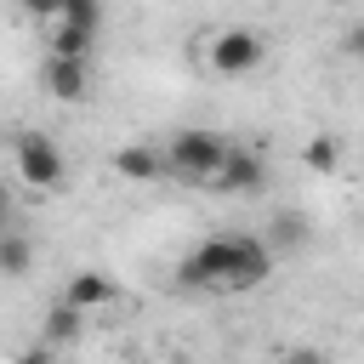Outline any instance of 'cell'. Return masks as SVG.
<instances>
[{
	"label": "cell",
	"mask_w": 364,
	"mask_h": 364,
	"mask_svg": "<svg viewBox=\"0 0 364 364\" xmlns=\"http://www.w3.org/2000/svg\"><path fill=\"white\" fill-rule=\"evenodd\" d=\"M273 256L267 245H256L250 233H210L188 262H182V279L199 284V290H222V296H239V290H256L267 279Z\"/></svg>",
	"instance_id": "6da1fadb"
},
{
	"label": "cell",
	"mask_w": 364,
	"mask_h": 364,
	"mask_svg": "<svg viewBox=\"0 0 364 364\" xmlns=\"http://www.w3.org/2000/svg\"><path fill=\"white\" fill-rule=\"evenodd\" d=\"M228 136H216V131H176L171 142H165V159H171V171L182 176V182H199V188H210L216 182V171H222V159H228Z\"/></svg>",
	"instance_id": "7a4b0ae2"
},
{
	"label": "cell",
	"mask_w": 364,
	"mask_h": 364,
	"mask_svg": "<svg viewBox=\"0 0 364 364\" xmlns=\"http://www.w3.org/2000/svg\"><path fill=\"white\" fill-rule=\"evenodd\" d=\"M262 57H267V46H262L256 28H210L199 40V63L210 74H250Z\"/></svg>",
	"instance_id": "3957f363"
},
{
	"label": "cell",
	"mask_w": 364,
	"mask_h": 364,
	"mask_svg": "<svg viewBox=\"0 0 364 364\" xmlns=\"http://www.w3.org/2000/svg\"><path fill=\"white\" fill-rule=\"evenodd\" d=\"M63 154H57V142L51 136H34V131H23L17 136V176L28 182V188H63Z\"/></svg>",
	"instance_id": "277c9868"
},
{
	"label": "cell",
	"mask_w": 364,
	"mask_h": 364,
	"mask_svg": "<svg viewBox=\"0 0 364 364\" xmlns=\"http://www.w3.org/2000/svg\"><path fill=\"white\" fill-rule=\"evenodd\" d=\"M46 91L57 102H80L91 91V57H46Z\"/></svg>",
	"instance_id": "5b68a950"
},
{
	"label": "cell",
	"mask_w": 364,
	"mask_h": 364,
	"mask_svg": "<svg viewBox=\"0 0 364 364\" xmlns=\"http://www.w3.org/2000/svg\"><path fill=\"white\" fill-rule=\"evenodd\" d=\"M63 301H74L85 318H97V313H108V307L119 301V284H114L108 273H74L68 290H63Z\"/></svg>",
	"instance_id": "8992f818"
},
{
	"label": "cell",
	"mask_w": 364,
	"mask_h": 364,
	"mask_svg": "<svg viewBox=\"0 0 364 364\" xmlns=\"http://www.w3.org/2000/svg\"><path fill=\"white\" fill-rule=\"evenodd\" d=\"M114 171H119L125 182H159V176L171 171V159H165V148H142V142H131V148L114 154Z\"/></svg>",
	"instance_id": "52a82bcc"
},
{
	"label": "cell",
	"mask_w": 364,
	"mask_h": 364,
	"mask_svg": "<svg viewBox=\"0 0 364 364\" xmlns=\"http://www.w3.org/2000/svg\"><path fill=\"white\" fill-rule=\"evenodd\" d=\"M91 40H97V28H85V23H68V17H51L46 57H91Z\"/></svg>",
	"instance_id": "ba28073f"
},
{
	"label": "cell",
	"mask_w": 364,
	"mask_h": 364,
	"mask_svg": "<svg viewBox=\"0 0 364 364\" xmlns=\"http://www.w3.org/2000/svg\"><path fill=\"white\" fill-rule=\"evenodd\" d=\"M256 182H262V159H256V154H245V148H228V159H222V171H216V182H210V188L250 193Z\"/></svg>",
	"instance_id": "9c48e42d"
},
{
	"label": "cell",
	"mask_w": 364,
	"mask_h": 364,
	"mask_svg": "<svg viewBox=\"0 0 364 364\" xmlns=\"http://www.w3.org/2000/svg\"><path fill=\"white\" fill-rule=\"evenodd\" d=\"M301 165H307V171H318V176H336V165H341L336 136H313V142L301 148Z\"/></svg>",
	"instance_id": "30bf717a"
},
{
	"label": "cell",
	"mask_w": 364,
	"mask_h": 364,
	"mask_svg": "<svg viewBox=\"0 0 364 364\" xmlns=\"http://www.w3.org/2000/svg\"><path fill=\"white\" fill-rule=\"evenodd\" d=\"M23 267H28V245H23L17 233H6V239H0V273H6V279H17Z\"/></svg>",
	"instance_id": "8fae6325"
},
{
	"label": "cell",
	"mask_w": 364,
	"mask_h": 364,
	"mask_svg": "<svg viewBox=\"0 0 364 364\" xmlns=\"http://www.w3.org/2000/svg\"><path fill=\"white\" fill-rule=\"evenodd\" d=\"M63 17H68V23L97 28V23H102V6H97V0H63Z\"/></svg>",
	"instance_id": "7c38bea8"
},
{
	"label": "cell",
	"mask_w": 364,
	"mask_h": 364,
	"mask_svg": "<svg viewBox=\"0 0 364 364\" xmlns=\"http://www.w3.org/2000/svg\"><path fill=\"white\" fill-rule=\"evenodd\" d=\"M34 17H63V0H23Z\"/></svg>",
	"instance_id": "4fadbf2b"
},
{
	"label": "cell",
	"mask_w": 364,
	"mask_h": 364,
	"mask_svg": "<svg viewBox=\"0 0 364 364\" xmlns=\"http://www.w3.org/2000/svg\"><path fill=\"white\" fill-rule=\"evenodd\" d=\"M347 46H353V51L364 57V28H353V34H347Z\"/></svg>",
	"instance_id": "5bb4252c"
}]
</instances>
